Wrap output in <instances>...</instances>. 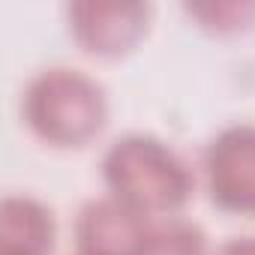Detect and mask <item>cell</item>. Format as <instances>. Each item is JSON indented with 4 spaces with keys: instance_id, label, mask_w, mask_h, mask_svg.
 Listing matches in <instances>:
<instances>
[{
    "instance_id": "6da1fadb",
    "label": "cell",
    "mask_w": 255,
    "mask_h": 255,
    "mask_svg": "<svg viewBox=\"0 0 255 255\" xmlns=\"http://www.w3.org/2000/svg\"><path fill=\"white\" fill-rule=\"evenodd\" d=\"M102 180L114 198L144 216H174L195 192V174L186 159L156 135L126 132L102 156Z\"/></svg>"
},
{
    "instance_id": "7a4b0ae2",
    "label": "cell",
    "mask_w": 255,
    "mask_h": 255,
    "mask_svg": "<svg viewBox=\"0 0 255 255\" xmlns=\"http://www.w3.org/2000/svg\"><path fill=\"white\" fill-rule=\"evenodd\" d=\"M21 120L51 147H84L108 120V96L93 75L72 66H48L27 81Z\"/></svg>"
},
{
    "instance_id": "3957f363",
    "label": "cell",
    "mask_w": 255,
    "mask_h": 255,
    "mask_svg": "<svg viewBox=\"0 0 255 255\" xmlns=\"http://www.w3.org/2000/svg\"><path fill=\"white\" fill-rule=\"evenodd\" d=\"M210 201L237 216H255V123L219 129L201 156Z\"/></svg>"
},
{
    "instance_id": "277c9868",
    "label": "cell",
    "mask_w": 255,
    "mask_h": 255,
    "mask_svg": "<svg viewBox=\"0 0 255 255\" xmlns=\"http://www.w3.org/2000/svg\"><path fill=\"white\" fill-rule=\"evenodd\" d=\"M69 36L75 45L93 57L114 60L129 54L147 33L150 6L147 3H69L66 6Z\"/></svg>"
},
{
    "instance_id": "5b68a950",
    "label": "cell",
    "mask_w": 255,
    "mask_h": 255,
    "mask_svg": "<svg viewBox=\"0 0 255 255\" xmlns=\"http://www.w3.org/2000/svg\"><path fill=\"white\" fill-rule=\"evenodd\" d=\"M153 219L114 195L90 198L75 216V255H141Z\"/></svg>"
},
{
    "instance_id": "8992f818",
    "label": "cell",
    "mask_w": 255,
    "mask_h": 255,
    "mask_svg": "<svg viewBox=\"0 0 255 255\" xmlns=\"http://www.w3.org/2000/svg\"><path fill=\"white\" fill-rule=\"evenodd\" d=\"M54 213L33 195H6L0 207V255H51Z\"/></svg>"
},
{
    "instance_id": "52a82bcc",
    "label": "cell",
    "mask_w": 255,
    "mask_h": 255,
    "mask_svg": "<svg viewBox=\"0 0 255 255\" xmlns=\"http://www.w3.org/2000/svg\"><path fill=\"white\" fill-rule=\"evenodd\" d=\"M141 255H207V234L192 219L168 216L150 225Z\"/></svg>"
},
{
    "instance_id": "ba28073f",
    "label": "cell",
    "mask_w": 255,
    "mask_h": 255,
    "mask_svg": "<svg viewBox=\"0 0 255 255\" xmlns=\"http://www.w3.org/2000/svg\"><path fill=\"white\" fill-rule=\"evenodd\" d=\"M186 12L198 18L201 27L210 33H237L255 21V3H204L186 6Z\"/></svg>"
},
{
    "instance_id": "9c48e42d",
    "label": "cell",
    "mask_w": 255,
    "mask_h": 255,
    "mask_svg": "<svg viewBox=\"0 0 255 255\" xmlns=\"http://www.w3.org/2000/svg\"><path fill=\"white\" fill-rule=\"evenodd\" d=\"M216 255H255V237L252 234H246V237H228L216 249Z\"/></svg>"
}]
</instances>
